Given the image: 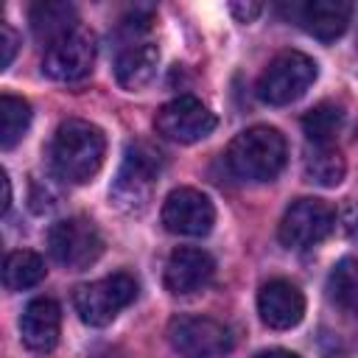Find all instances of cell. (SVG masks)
I'll list each match as a JSON object with an SVG mask.
<instances>
[{
    "label": "cell",
    "instance_id": "1",
    "mask_svg": "<svg viewBox=\"0 0 358 358\" xmlns=\"http://www.w3.org/2000/svg\"><path fill=\"white\" fill-rule=\"evenodd\" d=\"M48 154H50V168L59 179L70 185H84L103 165L106 137L98 126L73 117L56 129Z\"/></svg>",
    "mask_w": 358,
    "mask_h": 358
},
{
    "label": "cell",
    "instance_id": "2",
    "mask_svg": "<svg viewBox=\"0 0 358 358\" xmlns=\"http://www.w3.org/2000/svg\"><path fill=\"white\" fill-rule=\"evenodd\" d=\"M288 145L274 126H252L227 148L229 171L243 182H271L285 168Z\"/></svg>",
    "mask_w": 358,
    "mask_h": 358
},
{
    "label": "cell",
    "instance_id": "3",
    "mask_svg": "<svg viewBox=\"0 0 358 358\" xmlns=\"http://www.w3.org/2000/svg\"><path fill=\"white\" fill-rule=\"evenodd\" d=\"M162 168L159 154L145 145V143H134L126 148V159L112 182L109 199L115 201V207H120L123 213H140L148 207L157 173Z\"/></svg>",
    "mask_w": 358,
    "mask_h": 358
},
{
    "label": "cell",
    "instance_id": "4",
    "mask_svg": "<svg viewBox=\"0 0 358 358\" xmlns=\"http://www.w3.org/2000/svg\"><path fill=\"white\" fill-rule=\"evenodd\" d=\"M316 62L299 50L277 53L268 67L257 78V98L271 106H285L308 92V87L316 81Z\"/></svg>",
    "mask_w": 358,
    "mask_h": 358
},
{
    "label": "cell",
    "instance_id": "5",
    "mask_svg": "<svg viewBox=\"0 0 358 358\" xmlns=\"http://www.w3.org/2000/svg\"><path fill=\"white\" fill-rule=\"evenodd\" d=\"M137 296V280L126 271L109 274L103 280L78 285L73 294L76 313L81 316L84 324L90 327H103L109 324L123 308H129Z\"/></svg>",
    "mask_w": 358,
    "mask_h": 358
},
{
    "label": "cell",
    "instance_id": "6",
    "mask_svg": "<svg viewBox=\"0 0 358 358\" xmlns=\"http://www.w3.org/2000/svg\"><path fill=\"white\" fill-rule=\"evenodd\" d=\"M48 249L59 266L81 271L103 255V238L90 218L73 215V218H62L50 227Z\"/></svg>",
    "mask_w": 358,
    "mask_h": 358
},
{
    "label": "cell",
    "instance_id": "7",
    "mask_svg": "<svg viewBox=\"0 0 358 358\" xmlns=\"http://www.w3.org/2000/svg\"><path fill=\"white\" fill-rule=\"evenodd\" d=\"M168 341L182 358H221L232 350V330L213 316H176L168 324Z\"/></svg>",
    "mask_w": 358,
    "mask_h": 358
},
{
    "label": "cell",
    "instance_id": "8",
    "mask_svg": "<svg viewBox=\"0 0 358 358\" xmlns=\"http://www.w3.org/2000/svg\"><path fill=\"white\" fill-rule=\"evenodd\" d=\"M92 64H95V39L90 31L76 28L67 36L48 45L45 59H42V73L53 81L73 84V81L87 78Z\"/></svg>",
    "mask_w": 358,
    "mask_h": 358
},
{
    "label": "cell",
    "instance_id": "9",
    "mask_svg": "<svg viewBox=\"0 0 358 358\" xmlns=\"http://www.w3.org/2000/svg\"><path fill=\"white\" fill-rule=\"evenodd\" d=\"M333 224H336L333 210L322 199L305 196V199H296L285 210L280 221V241L288 249H308V246L322 243L333 232Z\"/></svg>",
    "mask_w": 358,
    "mask_h": 358
},
{
    "label": "cell",
    "instance_id": "10",
    "mask_svg": "<svg viewBox=\"0 0 358 358\" xmlns=\"http://www.w3.org/2000/svg\"><path fill=\"white\" fill-rule=\"evenodd\" d=\"M154 126L162 137L173 143H196V140H204L215 129V115L199 98L179 95L157 112Z\"/></svg>",
    "mask_w": 358,
    "mask_h": 358
},
{
    "label": "cell",
    "instance_id": "11",
    "mask_svg": "<svg viewBox=\"0 0 358 358\" xmlns=\"http://www.w3.org/2000/svg\"><path fill=\"white\" fill-rule=\"evenodd\" d=\"M162 224L168 232L201 238L215 224V207L201 190L176 187L168 193V199L162 204Z\"/></svg>",
    "mask_w": 358,
    "mask_h": 358
},
{
    "label": "cell",
    "instance_id": "12",
    "mask_svg": "<svg viewBox=\"0 0 358 358\" xmlns=\"http://www.w3.org/2000/svg\"><path fill=\"white\" fill-rule=\"evenodd\" d=\"M257 313L271 330H291L305 316V296L288 280H268L257 294Z\"/></svg>",
    "mask_w": 358,
    "mask_h": 358
},
{
    "label": "cell",
    "instance_id": "13",
    "mask_svg": "<svg viewBox=\"0 0 358 358\" xmlns=\"http://www.w3.org/2000/svg\"><path fill=\"white\" fill-rule=\"evenodd\" d=\"M215 274V260L204 249L179 246L171 252L165 263V288L176 296L201 291Z\"/></svg>",
    "mask_w": 358,
    "mask_h": 358
},
{
    "label": "cell",
    "instance_id": "14",
    "mask_svg": "<svg viewBox=\"0 0 358 358\" xmlns=\"http://www.w3.org/2000/svg\"><path fill=\"white\" fill-rule=\"evenodd\" d=\"M62 310L53 299L36 296L25 305L20 316V338L31 352H50L59 341Z\"/></svg>",
    "mask_w": 358,
    "mask_h": 358
},
{
    "label": "cell",
    "instance_id": "15",
    "mask_svg": "<svg viewBox=\"0 0 358 358\" xmlns=\"http://www.w3.org/2000/svg\"><path fill=\"white\" fill-rule=\"evenodd\" d=\"M350 17H352V3L347 0H310L299 8L302 28L322 42L338 39L347 31Z\"/></svg>",
    "mask_w": 358,
    "mask_h": 358
},
{
    "label": "cell",
    "instance_id": "16",
    "mask_svg": "<svg viewBox=\"0 0 358 358\" xmlns=\"http://www.w3.org/2000/svg\"><path fill=\"white\" fill-rule=\"evenodd\" d=\"M159 50L154 42H129L115 59V78L123 90L145 87L157 73Z\"/></svg>",
    "mask_w": 358,
    "mask_h": 358
},
{
    "label": "cell",
    "instance_id": "17",
    "mask_svg": "<svg viewBox=\"0 0 358 358\" xmlns=\"http://www.w3.org/2000/svg\"><path fill=\"white\" fill-rule=\"evenodd\" d=\"M76 8L70 3H59V0H42L31 8V28L34 36L45 45H53L56 39L67 36L70 31H76Z\"/></svg>",
    "mask_w": 358,
    "mask_h": 358
},
{
    "label": "cell",
    "instance_id": "18",
    "mask_svg": "<svg viewBox=\"0 0 358 358\" xmlns=\"http://www.w3.org/2000/svg\"><path fill=\"white\" fill-rule=\"evenodd\" d=\"M42 277H45V260L31 249L11 252L3 263V285L8 291L34 288L36 282H42Z\"/></svg>",
    "mask_w": 358,
    "mask_h": 358
},
{
    "label": "cell",
    "instance_id": "19",
    "mask_svg": "<svg viewBox=\"0 0 358 358\" xmlns=\"http://www.w3.org/2000/svg\"><path fill=\"white\" fill-rule=\"evenodd\" d=\"M347 173L344 157L330 145H316L305 157V179L322 187H336Z\"/></svg>",
    "mask_w": 358,
    "mask_h": 358
},
{
    "label": "cell",
    "instance_id": "20",
    "mask_svg": "<svg viewBox=\"0 0 358 358\" xmlns=\"http://www.w3.org/2000/svg\"><path fill=\"white\" fill-rule=\"evenodd\" d=\"M31 126V106L17 95H0V145L14 148Z\"/></svg>",
    "mask_w": 358,
    "mask_h": 358
},
{
    "label": "cell",
    "instance_id": "21",
    "mask_svg": "<svg viewBox=\"0 0 358 358\" xmlns=\"http://www.w3.org/2000/svg\"><path fill=\"white\" fill-rule=\"evenodd\" d=\"M341 120H344L341 106L324 101V103H316V106L302 117V131H305V137H308L313 145H327V143L338 134Z\"/></svg>",
    "mask_w": 358,
    "mask_h": 358
},
{
    "label": "cell",
    "instance_id": "22",
    "mask_svg": "<svg viewBox=\"0 0 358 358\" xmlns=\"http://www.w3.org/2000/svg\"><path fill=\"white\" fill-rule=\"evenodd\" d=\"M327 291L336 305L358 313V257H344L333 266L327 277Z\"/></svg>",
    "mask_w": 358,
    "mask_h": 358
},
{
    "label": "cell",
    "instance_id": "23",
    "mask_svg": "<svg viewBox=\"0 0 358 358\" xmlns=\"http://www.w3.org/2000/svg\"><path fill=\"white\" fill-rule=\"evenodd\" d=\"M14 53H17V34L11 31L8 22H0V70L11 64Z\"/></svg>",
    "mask_w": 358,
    "mask_h": 358
},
{
    "label": "cell",
    "instance_id": "24",
    "mask_svg": "<svg viewBox=\"0 0 358 358\" xmlns=\"http://www.w3.org/2000/svg\"><path fill=\"white\" fill-rule=\"evenodd\" d=\"M229 8H232V14H235L241 22H252V20L263 11V6H260V3H232Z\"/></svg>",
    "mask_w": 358,
    "mask_h": 358
},
{
    "label": "cell",
    "instance_id": "25",
    "mask_svg": "<svg viewBox=\"0 0 358 358\" xmlns=\"http://www.w3.org/2000/svg\"><path fill=\"white\" fill-rule=\"evenodd\" d=\"M0 187H3V201H0V213H8L11 207V179L6 171H0Z\"/></svg>",
    "mask_w": 358,
    "mask_h": 358
},
{
    "label": "cell",
    "instance_id": "26",
    "mask_svg": "<svg viewBox=\"0 0 358 358\" xmlns=\"http://www.w3.org/2000/svg\"><path fill=\"white\" fill-rule=\"evenodd\" d=\"M255 358H299V355L296 352H288V350H263Z\"/></svg>",
    "mask_w": 358,
    "mask_h": 358
}]
</instances>
